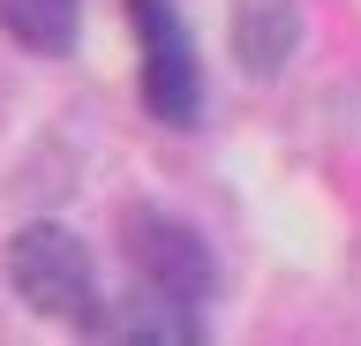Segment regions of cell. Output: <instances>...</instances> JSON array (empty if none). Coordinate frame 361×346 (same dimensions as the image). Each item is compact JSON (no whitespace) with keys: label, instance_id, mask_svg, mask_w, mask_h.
Segmentation results:
<instances>
[{"label":"cell","instance_id":"cell-3","mask_svg":"<svg viewBox=\"0 0 361 346\" xmlns=\"http://www.w3.org/2000/svg\"><path fill=\"white\" fill-rule=\"evenodd\" d=\"M121 249H128L135 286H158V294L196 301V309L219 294V256H211V241L166 204H128L121 211Z\"/></svg>","mask_w":361,"mask_h":346},{"label":"cell","instance_id":"cell-6","mask_svg":"<svg viewBox=\"0 0 361 346\" xmlns=\"http://www.w3.org/2000/svg\"><path fill=\"white\" fill-rule=\"evenodd\" d=\"M0 30H8L23 53H45V61H61V53H75L83 0H0Z\"/></svg>","mask_w":361,"mask_h":346},{"label":"cell","instance_id":"cell-4","mask_svg":"<svg viewBox=\"0 0 361 346\" xmlns=\"http://www.w3.org/2000/svg\"><path fill=\"white\" fill-rule=\"evenodd\" d=\"M98 339H121V346H203V309L158 294V286H135L128 301H106Z\"/></svg>","mask_w":361,"mask_h":346},{"label":"cell","instance_id":"cell-1","mask_svg":"<svg viewBox=\"0 0 361 346\" xmlns=\"http://www.w3.org/2000/svg\"><path fill=\"white\" fill-rule=\"evenodd\" d=\"M8 286L30 316H45L53 331H83L98 339L106 323V286H98V256L75 241L53 218H30V226L8 233Z\"/></svg>","mask_w":361,"mask_h":346},{"label":"cell","instance_id":"cell-2","mask_svg":"<svg viewBox=\"0 0 361 346\" xmlns=\"http://www.w3.org/2000/svg\"><path fill=\"white\" fill-rule=\"evenodd\" d=\"M135 30V91L143 113L158 128H196L203 121V61H196V30L180 23L173 0H121Z\"/></svg>","mask_w":361,"mask_h":346},{"label":"cell","instance_id":"cell-5","mask_svg":"<svg viewBox=\"0 0 361 346\" xmlns=\"http://www.w3.org/2000/svg\"><path fill=\"white\" fill-rule=\"evenodd\" d=\"M226 38H233V61H241L256 83H271V75H286V61L301 53V8H293V0H233Z\"/></svg>","mask_w":361,"mask_h":346}]
</instances>
